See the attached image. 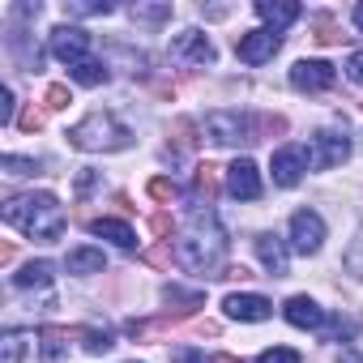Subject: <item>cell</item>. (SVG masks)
Returning a JSON list of instances; mask_svg holds the SVG:
<instances>
[{
    "mask_svg": "<svg viewBox=\"0 0 363 363\" xmlns=\"http://www.w3.org/2000/svg\"><path fill=\"white\" fill-rule=\"evenodd\" d=\"M175 257H179V265L193 269V274L218 278V269L227 261V231L218 227L210 206H197L184 218V227H179V235H175Z\"/></svg>",
    "mask_w": 363,
    "mask_h": 363,
    "instance_id": "1",
    "label": "cell"
},
{
    "mask_svg": "<svg viewBox=\"0 0 363 363\" xmlns=\"http://www.w3.org/2000/svg\"><path fill=\"white\" fill-rule=\"evenodd\" d=\"M5 223L18 227V231L30 235V240H43V244L60 240L65 227H69L65 206H60L52 193H26V197H13V201L5 206Z\"/></svg>",
    "mask_w": 363,
    "mask_h": 363,
    "instance_id": "2",
    "label": "cell"
},
{
    "mask_svg": "<svg viewBox=\"0 0 363 363\" xmlns=\"http://www.w3.org/2000/svg\"><path fill=\"white\" fill-rule=\"evenodd\" d=\"M69 141H73L77 150H90V154H111V150H124V145L133 141V133H128L116 116H107V111H90L82 124L69 128Z\"/></svg>",
    "mask_w": 363,
    "mask_h": 363,
    "instance_id": "3",
    "label": "cell"
},
{
    "mask_svg": "<svg viewBox=\"0 0 363 363\" xmlns=\"http://www.w3.org/2000/svg\"><path fill=\"white\" fill-rule=\"evenodd\" d=\"M308 167H312V162H308V150H303V145H282V150L274 154V162H269L278 189H295Z\"/></svg>",
    "mask_w": 363,
    "mask_h": 363,
    "instance_id": "4",
    "label": "cell"
},
{
    "mask_svg": "<svg viewBox=\"0 0 363 363\" xmlns=\"http://www.w3.org/2000/svg\"><path fill=\"white\" fill-rule=\"evenodd\" d=\"M320 244H325V223H320V214H316V210H299V214L291 218V248L303 252V257H312V252H320Z\"/></svg>",
    "mask_w": 363,
    "mask_h": 363,
    "instance_id": "5",
    "label": "cell"
},
{
    "mask_svg": "<svg viewBox=\"0 0 363 363\" xmlns=\"http://www.w3.org/2000/svg\"><path fill=\"white\" fill-rule=\"evenodd\" d=\"M52 52H56V60H65L73 69V65L90 60V35L82 26H56L52 30Z\"/></svg>",
    "mask_w": 363,
    "mask_h": 363,
    "instance_id": "6",
    "label": "cell"
},
{
    "mask_svg": "<svg viewBox=\"0 0 363 363\" xmlns=\"http://www.w3.org/2000/svg\"><path fill=\"white\" fill-rule=\"evenodd\" d=\"M282 48V35L278 30H269V26H261V30H248V35H240V43H235V52H240V60L244 65H265V60H274V52Z\"/></svg>",
    "mask_w": 363,
    "mask_h": 363,
    "instance_id": "7",
    "label": "cell"
},
{
    "mask_svg": "<svg viewBox=\"0 0 363 363\" xmlns=\"http://www.w3.org/2000/svg\"><path fill=\"white\" fill-rule=\"evenodd\" d=\"M333 82H337V69H333L329 60H299V65L291 69V86L303 90V94H320V90H329Z\"/></svg>",
    "mask_w": 363,
    "mask_h": 363,
    "instance_id": "8",
    "label": "cell"
},
{
    "mask_svg": "<svg viewBox=\"0 0 363 363\" xmlns=\"http://www.w3.org/2000/svg\"><path fill=\"white\" fill-rule=\"evenodd\" d=\"M206 137L218 141V145L252 141V137H248V120H244L240 111H210V116H206Z\"/></svg>",
    "mask_w": 363,
    "mask_h": 363,
    "instance_id": "9",
    "label": "cell"
},
{
    "mask_svg": "<svg viewBox=\"0 0 363 363\" xmlns=\"http://www.w3.org/2000/svg\"><path fill=\"white\" fill-rule=\"evenodd\" d=\"M346 158H350V141H346V137H337V133H316V137H312L308 162H312L316 171H329V167H337V162H346Z\"/></svg>",
    "mask_w": 363,
    "mask_h": 363,
    "instance_id": "10",
    "label": "cell"
},
{
    "mask_svg": "<svg viewBox=\"0 0 363 363\" xmlns=\"http://www.w3.org/2000/svg\"><path fill=\"white\" fill-rule=\"evenodd\" d=\"M227 193L240 197V201H257L261 197V175H257V162L252 158H235L227 167Z\"/></svg>",
    "mask_w": 363,
    "mask_h": 363,
    "instance_id": "11",
    "label": "cell"
},
{
    "mask_svg": "<svg viewBox=\"0 0 363 363\" xmlns=\"http://www.w3.org/2000/svg\"><path fill=\"white\" fill-rule=\"evenodd\" d=\"M171 56L184 60V65H214V43L201 30H179L171 39Z\"/></svg>",
    "mask_w": 363,
    "mask_h": 363,
    "instance_id": "12",
    "label": "cell"
},
{
    "mask_svg": "<svg viewBox=\"0 0 363 363\" xmlns=\"http://www.w3.org/2000/svg\"><path fill=\"white\" fill-rule=\"evenodd\" d=\"M223 308H227V316H235V320H269L274 316V303L265 299V295H227L223 299Z\"/></svg>",
    "mask_w": 363,
    "mask_h": 363,
    "instance_id": "13",
    "label": "cell"
},
{
    "mask_svg": "<svg viewBox=\"0 0 363 363\" xmlns=\"http://www.w3.org/2000/svg\"><path fill=\"white\" fill-rule=\"evenodd\" d=\"M282 312L295 329H325V308H316V299H308V295H291Z\"/></svg>",
    "mask_w": 363,
    "mask_h": 363,
    "instance_id": "14",
    "label": "cell"
},
{
    "mask_svg": "<svg viewBox=\"0 0 363 363\" xmlns=\"http://www.w3.org/2000/svg\"><path fill=\"white\" fill-rule=\"evenodd\" d=\"M257 257L269 269V278H282L286 274V244L278 235H257Z\"/></svg>",
    "mask_w": 363,
    "mask_h": 363,
    "instance_id": "15",
    "label": "cell"
},
{
    "mask_svg": "<svg viewBox=\"0 0 363 363\" xmlns=\"http://www.w3.org/2000/svg\"><path fill=\"white\" fill-rule=\"evenodd\" d=\"M257 13L269 22V30H282L299 18V5L295 0H257Z\"/></svg>",
    "mask_w": 363,
    "mask_h": 363,
    "instance_id": "16",
    "label": "cell"
},
{
    "mask_svg": "<svg viewBox=\"0 0 363 363\" xmlns=\"http://www.w3.org/2000/svg\"><path fill=\"white\" fill-rule=\"evenodd\" d=\"M65 269L69 274H103L107 269V257H103V248H73L69 257H65Z\"/></svg>",
    "mask_w": 363,
    "mask_h": 363,
    "instance_id": "17",
    "label": "cell"
},
{
    "mask_svg": "<svg viewBox=\"0 0 363 363\" xmlns=\"http://www.w3.org/2000/svg\"><path fill=\"white\" fill-rule=\"evenodd\" d=\"M90 231L103 235V240H111V244H120V248H137V231L128 223H120V218H94Z\"/></svg>",
    "mask_w": 363,
    "mask_h": 363,
    "instance_id": "18",
    "label": "cell"
},
{
    "mask_svg": "<svg viewBox=\"0 0 363 363\" xmlns=\"http://www.w3.org/2000/svg\"><path fill=\"white\" fill-rule=\"evenodd\" d=\"M52 274H56V265H52V261H30L22 274H13V286H22V291H30V286H48V282H52Z\"/></svg>",
    "mask_w": 363,
    "mask_h": 363,
    "instance_id": "19",
    "label": "cell"
},
{
    "mask_svg": "<svg viewBox=\"0 0 363 363\" xmlns=\"http://www.w3.org/2000/svg\"><path fill=\"white\" fill-rule=\"evenodd\" d=\"M65 350H69V333H60V329H43L39 359H43V363H60V359H65Z\"/></svg>",
    "mask_w": 363,
    "mask_h": 363,
    "instance_id": "20",
    "label": "cell"
},
{
    "mask_svg": "<svg viewBox=\"0 0 363 363\" xmlns=\"http://www.w3.org/2000/svg\"><path fill=\"white\" fill-rule=\"evenodd\" d=\"M69 77H73V82H82V86H103V82H107V65L90 56V60L73 65V69H69Z\"/></svg>",
    "mask_w": 363,
    "mask_h": 363,
    "instance_id": "21",
    "label": "cell"
},
{
    "mask_svg": "<svg viewBox=\"0 0 363 363\" xmlns=\"http://www.w3.org/2000/svg\"><path fill=\"white\" fill-rule=\"evenodd\" d=\"M65 13L69 18H94V13H111V5L107 0H69Z\"/></svg>",
    "mask_w": 363,
    "mask_h": 363,
    "instance_id": "22",
    "label": "cell"
},
{
    "mask_svg": "<svg viewBox=\"0 0 363 363\" xmlns=\"http://www.w3.org/2000/svg\"><path fill=\"white\" fill-rule=\"evenodd\" d=\"M82 342H86V350H90V354H103V350H111V346H116L107 329H82Z\"/></svg>",
    "mask_w": 363,
    "mask_h": 363,
    "instance_id": "23",
    "label": "cell"
},
{
    "mask_svg": "<svg viewBox=\"0 0 363 363\" xmlns=\"http://www.w3.org/2000/svg\"><path fill=\"white\" fill-rule=\"evenodd\" d=\"M257 363H303V354L291 350V346H269V350H261Z\"/></svg>",
    "mask_w": 363,
    "mask_h": 363,
    "instance_id": "24",
    "label": "cell"
},
{
    "mask_svg": "<svg viewBox=\"0 0 363 363\" xmlns=\"http://www.w3.org/2000/svg\"><path fill=\"white\" fill-rule=\"evenodd\" d=\"M346 269L354 274V278H363V231L354 235V244L346 248Z\"/></svg>",
    "mask_w": 363,
    "mask_h": 363,
    "instance_id": "25",
    "label": "cell"
},
{
    "mask_svg": "<svg viewBox=\"0 0 363 363\" xmlns=\"http://www.w3.org/2000/svg\"><path fill=\"white\" fill-rule=\"evenodd\" d=\"M133 18H141V22H162V18H171V5H133Z\"/></svg>",
    "mask_w": 363,
    "mask_h": 363,
    "instance_id": "26",
    "label": "cell"
},
{
    "mask_svg": "<svg viewBox=\"0 0 363 363\" xmlns=\"http://www.w3.org/2000/svg\"><path fill=\"white\" fill-rule=\"evenodd\" d=\"M5 171H9V175H35L39 162H30V158H13V154H9V158H5Z\"/></svg>",
    "mask_w": 363,
    "mask_h": 363,
    "instance_id": "27",
    "label": "cell"
},
{
    "mask_svg": "<svg viewBox=\"0 0 363 363\" xmlns=\"http://www.w3.org/2000/svg\"><path fill=\"white\" fill-rule=\"evenodd\" d=\"M22 346H26V337L22 333H9L5 337V363H18L22 359Z\"/></svg>",
    "mask_w": 363,
    "mask_h": 363,
    "instance_id": "28",
    "label": "cell"
},
{
    "mask_svg": "<svg viewBox=\"0 0 363 363\" xmlns=\"http://www.w3.org/2000/svg\"><path fill=\"white\" fill-rule=\"evenodd\" d=\"M346 77L363 86V56H350V60H346Z\"/></svg>",
    "mask_w": 363,
    "mask_h": 363,
    "instance_id": "29",
    "label": "cell"
},
{
    "mask_svg": "<svg viewBox=\"0 0 363 363\" xmlns=\"http://www.w3.org/2000/svg\"><path fill=\"white\" fill-rule=\"evenodd\" d=\"M65 103H69V90L65 86H52L48 90V107H65Z\"/></svg>",
    "mask_w": 363,
    "mask_h": 363,
    "instance_id": "30",
    "label": "cell"
},
{
    "mask_svg": "<svg viewBox=\"0 0 363 363\" xmlns=\"http://www.w3.org/2000/svg\"><path fill=\"white\" fill-rule=\"evenodd\" d=\"M150 193L167 201V197H175V184H167V179H154V184H150Z\"/></svg>",
    "mask_w": 363,
    "mask_h": 363,
    "instance_id": "31",
    "label": "cell"
},
{
    "mask_svg": "<svg viewBox=\"0 0 363 363\" xmlns=\"http://www.w3.org/2000/svg\"><path fill=\"white\" fill-rule=\"evenodd\" d=\"M337 363H359V359H354V350H342V354H337Z\"/></svg>",
    "mask_w": 363,
    "mask_h": 363,
    "instance_id": "32",
    "label": "cell"
},
{
    "mask_svg": "<svg viewBox=\"0 0 363 363\" xmlns=\"http://www.w3.org/2000/svg\"><path fill=\"white\" fill-rule=\"evenodd\" d=\"M354 26H359V30H363V5H359V9H354Z\"/></svg>",
    "mask_w": 363,
    "mask_h": 363,
    "instance_id": "33",
    "label": "cell"
},
{
    "mask_svg": "<svg viewBox=\"0 0 363 363\" xmlns=\"http://www.w3.org/2000/svg\"><path fill=\"white\" fill-rule=\"evenodd\" d=\"M218 363H231V359H218Z\"/></svg>",
    "mask_w": 363,
    "mask_h": 363,
    "instance_id": "34",
    "label": "cell"
}]
</instances>
